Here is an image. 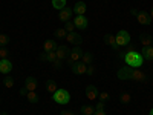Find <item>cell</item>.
Masks as SVG:
<instances>
[{
  "instance_id": "cell-10",
  "label": "cell",
  "mask_w": 153,
  "mask_h": 115,
  "mask_svg": "<svg viewBox=\"0 0 153 115\" xmlns=\"http://www.w3.org/2000/svg\"><path fill=\"white\" fill-rule=\"evenodd\" d=\"M72 14H74V9L66 6V8H63V9L58 12V19H60L61 22H69L71 17H72Z\"/></svg>"
},
{
  "instance_id": "cell-37",
  "label": "cell",
  "mask_w": 153,
  "mask_h": 115,
  "mask_svg": "<svg viewBox=\"0 0 153 115\" xmlns=\"http://www.w3.org/2000/svg\"><path fill=\"white\" fill-rule=\"evenodd\" d=\"M94 115H106V112H104V111H95Z\"/></svg>"
},
{
  "instance_id": "cell-36",
  "label": "cell",
  "mask_w": 153,
  "mask_h": 115,
  "mask_svg": "<svg viewBox=\"0 0 153 115\" xmlns=\"http://www.w3.org/2000/svg\"><path fill=\"white\" fill-rule=\"evenodd\" d=\"M26 94H28L26 87H22V89H20V95H25V97H26Z\"/></svg>"
},
{
  "instance_id": "cell-1",
  "label": "cell",
  "mask_w": 153,
  "mask_h": 115,
  "mask_svg": "<svg viewBox=\"0 0 153 115\" xmlns=\"http://www.w3.org/2000/svg\"><path fill=\"white\" fill-rule=\"evenodd\" d=\"M118 78L120 80H135V81H139V83H144L149 80V77L144 71H139L138 68H130V66H124L121 68L118 72Z\"/></svg>"
},
{
  "instance_id": "cell-20",
  "label": "cell",
  "mask_w": 153,
  "mask_h": 115,
  "mask_svg": "<svg viewBox=\"0 0 153 115\" xmlns=\"http://www.w3.org/2000/svg\"><path fill=\"white\" fill-rule=\"evenodd\" d=\"M141 55L144 60H153V48L152 46H143Z\"/></svg>"
},
{
  "instance_id": "cell-18",
  "label": "cell",
  "mask_w": 153,
  "mask_h": 115,
  "mask_svg": "<svg viewBox=\"0 0 153 115\" xmlns=\"http://www.w3.org/2000/svg\"><path fill=\"white\" fill-rule=\"evenodd\" d=\"M57 46H58V45L55 43V40L49 38V40H46V42L43 43V52H51V51H55Z\"/></svg>"
},
{
  "instance_id": "cell-2",
  "label": "cell",
  "mask_w": 153,
  "mask_h": 115,
  "mask_svg": "<svg viewBox=\"0 0 153 115\" xmlns=\"http://www.w3.org/2000/svg\"><path fill=\"white\" fill-rule=\"evenodd\" d=\"M121 58L126 61L127 66L130 68H141L143 63H144V58L141 55V52H138V51H126V52H121L120 54Z\"/></svg>"
},
{
  "instance_id": "cell-12",
  "label": "cell",
  "mask_w": 153,
  "mask_h": 115,
  "mask_svg": "<svg viewBox=\"0 0 153 115\" xmlns=\"http://www.w3.org/2000/svg\"><path fill=\"white\" fill-rule=\"evenodd\" d=\"M25 87H26V91H37V87H38V81L35 77H28L26 80H25Z\"/></svg>"
},
{
  "instance_id": "cell-23",
  "label": "cell",
  "mask_w": 153,
  "mask_h": 115,
  "mask_svg": "<svg viewBox=\"0 0 153 115\" xmlns=\"http://www.w3.org/2000/svg\"><path fill=\"white\" fill-rule=\"evenodd\" d=\"M45 87H46V91H48L49 94H54L57 89H58V86H57V83H55L54 80H48L46 84H45Z\"/></svg>"
},
{
  "instance_id": "cell-22",
  "label": "cell",
  "mask_w": 153,
  "mask_h": 115,
  "mask_svg": "<svg viewBox=\"0 0 153 115\" xmlns=\"http://www.w3.org/2000/svg\"><path fill=\"white\" fill-rule=\"evenodd\" d=\"M26 98H28L29 103H32V105H37L38 101H40V97H38V94H37L35 91H29V92L26 94Z\"/></svg>"
},
{
  "instance_id": "cell-3",
  "label": "cell",
  "mask_w": 153,
  "mask_h": 115,
  "mask_svg": "<svg viewBox=\"0 0 153 115\" xmlns=\"http://www.w3.org/2000/svg\"><path fill=\"white\" fill-rule=\"evenodd\" d=\"M52 100L57 105H68L71 101V94L66 91V89H57V91L52 94Z\"/></svg>"
},
{
  "instance_id": "cell-40",
  "label": "cell",
  "mask_w": 153,
  "mask_h": 115,
  "mask_svg": "<svg viewBox=\"0 0 153 115\" xmlns=\"http://www.w3.org/2000/svg\"><path fill=\"white\" fill-rule=\"evenodd\" d=\"M149 115H153V108L150 109V114H149Z\"/></svg>"
},
{
  "instance_id": "cell-31",
  "label": "cell",
  "mask_w": 153,
  "mask_h": 115,
  "mask_svg": "<svg viewBox=\"0 0 153 115\" xmlns=\"http://www.w3.org/2000/svg\"><path fill=\"white\" fill-rule=\"evenodd\" d=\"M98 98H100V101L106 103V101L110 100V95H109V92H101V94H98Z\"/></svg>"
},
{
  "instance_id": "cell-38",
  "label": "cell",
  "mask_w": 153,
  "mask_h": 115,
  "mask_svg": "<svg viewBox=\"0 0 153 115\" xmlns=\"http://www.w3.org/2000/svg\"><path fill=\"white\" fill-rule=\"evenodd\" d=\"M150 17H152V20H153V8L150 9Z\"/></svg>"
},
{
  "instance_id": "cell-6",
  "label": "cell",
  "mask_w": 153,
  "mask_h": 115,
  "mask_svg": "<svg viewBox=\"0 0 153 115\" xmlns=\"http://www.w3.org/2000/svg\"><path fill=\"white\" fill-rule=\"evenodd\" d=\"M72 22H74V25H75V28H76V29H81V31H84V29L89 26V20H87L86 16H75V19H74Z\"/></svg>"
},
{
  "instance_id": "cell-11",
  "label": "cell",
  "mask_w": 153,
  "mask_h": 115,
  "mask_svg": "<svg viewBox=\"0 0 153 115\" xmlns=\"http://www.w3.org/2000/svg\"><path fill=\"white\" fill-rule=\"evenodd\" d=\"M71 69H72V72H74V74H76V75H81V74H86L87 66L84 65L83 61H76V63H74V65L71 66Z\"/></svg>"
},
{
  "instance_id": "cell-19",
  "label": "cell",
  "mask_w": 153,
  "mask_h": 115,
  "mask_svg": "<svg viewBox=\"0 0 153 115\" xmlns=\"http://www.w3.org/2000/svg\"><path fill=\"white\" fill-rule=\"evenodd\" d=\"M139 42H141L143 46H152V42H153V37L147 32H143L139 35Z\"/></svg>"
},
{
  "instance_id": "cell-33",
  "label": "cell",
  "mask_w": 153,
  "mask_h": 115,
  "mask_svg": "<svg viewBox=\"0 0 153 115\" xmlns=\"http://www.w3.org/2000/svg\"><path fill=\"white\" fill-rule=\"evenodd\" d=\"M104 108H106V103H103V101H100V103L95 106V111H104Z\"/></svg>"
},
{
  "instance_id": "cell-24",
  "label": "cell",
  "mask_w": 153,
  "mask_h": 115,
  "mask_svg": "<svg viewBox=\"0 0 153 115\" xmlns=\"http://www.w3.org/2000/svg\"><path fill=\"white\" fill-rule=\"evenodd\" d=\"M80 61H83L86 66H89V65H92V61H94V55L91 52H83V57H81Z\"/></svg>"
},
{
  "instance_id": "cell-17",
  "label": "cell",
  "mask_w": 153,
  "mask_h": 115,
  "mask_svg": "<svg viewBox=\"0 0 153 115\" xmlns=\"http://www.w3.org/2000/svg\"><path fill=\"white\" fill-rule=\"evenodd\" d=\"M103 40H104V43H106L107 46H110L112 49H118V48H120V46L117 45V38H115L113 34H106Z\"/></svg>"
},
{
  "instance_id": "cell-5",
  "label": "cell",
  "mask_w": 153,
  "mask_h": 115,
  "mask_svg": "<svg viewBox=\"0 0 153 115\" xmlns=\"http://www.w3.org/2000/svg\"><path fill=\"white\" fill-rule=\"evenodd\" d=\"M115 38H117L118 46H127L130 43V34L127 31H124V29H121V31H118L117 34H115Z\"/></svg>"
},
{
  "instance_id": "cell-34",
  "label": "cell",
  "mask_w": 153,
  "mask_h": 115,
  "mask_svg": "<svg viewBox=\"0 0 153 115\" xmlns=\"http://www.w3.org/2000/svg\"><path fill=\"white\" fill-rule=\"evenodd\" d=\"M86 74H87V75H94V74H95V68H94L92 65H89V66H87V71H86Z\"/></svg>"
},
{
  "instance_id": "cell-26",
  "label": "cell",
  "mask_w": 153,
  "mask_h": 115,
  "mask_svg": "<svg viewBox=\"0 0 153 115\" xmlns=\"http://www.w3.org/2000/svg\"><path fill=\"white\" fill-rule=\"evenodd\" d=\"M130 100H132V95L130 94H127V92H123L120 95V101L123 105H127V103H130Z\"/></svg>"
},
{
  "instance_id": "cell-28",
  "label": "cell",
  "mask_w": 153,
  "mask_h": 115,
  "mask_svg": "<svg viewBox=\"0 0 153 115\" xmlns=\"http://www.w3.org/2000/svg\"><path fill=\"white\" fill-rule=\"evenodd\" d=\"M65 29H66V32H74L75 31V25H74V22H65Z\"/></svg>"
},
{
  "instance_id": "cell-8",
  "label": "cell",
  "mask_w": 153,
  "mask_h": 115,
  "mask_svg": "<svg viewBox=\"0 0 153 115\" xmlns=\"http://www.w3.org/2000/svg\"><path fill=\"white\" fill-rule=\"evenodd\" d=\"M66 42H68L69 45H74V46H80L81 42H83V38H81L80 34H76V32L74 31V32H68V35H66Z\"/></svg>"
},
{
  "instance_id": "cell-4",
  "label": "cell",
  "mask_w": 153,
  "mask_h": 115,
  "mask_svg": "<svg viewBox=\"0 0 153 115\" xmlns=\"http://www.w3.org/2000/svg\"><path fill=\"white\" fill-rule=\"evenodd\" d=\"M81 57H83V51H81V48H80V46H74L72 49H69V55H68L66 61H68V65H69V66H72L74 63L80 61Z\"/></svg>"
},
{
  "instance_id": "cell-7",
  "label": "cell",
  "mask_w": 153,
  "mask_h": 115,
  "mask_svg": "<svg viewBox=\"0 0 153 115\" xmlns=\"http://www.w3.org/2000/svg\"><path fill=\"white\" fill-rule=\"evenodd\" d=\"M135 16H136L138 22L141 25H144V26H149V25L152 23V17H150L149 12H146V11H136Z\"/></svg>"
},
{
  "instance_id": "cell-13",
  "label": "cell",
  "mask_w": 153,
  "mask_h": 115,
  "mask_svg": "<svg viewBox=\"0 0 153 115\" xmlns=\"http://www.w3.org/2000/svg\"><path fill=\"white\" fill-rule=\"evenodd\" d=\"M11 71H12V63L8 58H2V60H0V72L8 75Z\"/></svg>"
},
{
  "instance_id": "cell-27",
  "label": "cell",
  "mask_w": 153,
  "mask_h": 115,
  "mask_svg": "<svg viewBox=\"0 0 153 115\" xmlns=\"http://www.w3.org/2000/svg\"><path fill=\"white\" fill-rule=\"evenodd\" d=\"M66 35H68V32H66L65 28H58V29H55V37H58V38H66Z\"/></svg>"
},
{
  "instance_id": "cell-35",
  "label": "cell",
  "mask_w": 153,
  "mask_h": 115,
  "mask_svg": "<svg viewBox=\"0 0 153 115\" xmlns=\"http://www.w3.org/2000/svg\"><path fill=\"white\" fill-rule=\"evenodd\" d=\"M60 115H76V114H75L74 111H61Z\"/></svg>"
},
{
  "instance_id": "cell-15",
  "label": "cell",
  "mask_w": 153,
  "mask_h": 115,
  "mask_svg": "<svg viewBox=\"0 0 153 115\" xmlns=\"http://www.w3.org/2000/svg\"><path fill=\"white\" fill-rule=\"evenodd\" d=\"M40 60H42V61H49V63H55L58 58H57L55 51H51V52H43V54H40Z\"/></svg>"
},
{
  "instance_id": "cell-39",
  "label": "cell",
  "mask_w": 153,
  "mask_h": 115,
  "mask_svg": "<svg viewBox=\"0 0 153 115\" xmlns=\"http://www.w3.org/2000/svg\"><path fill=\"white\" fill-rule=\"evenodd\" d=\"M0 115H9L8 112H2V114H0Z\"/></svg>"
},
{
  "instance_id": "cell-9",
  "label": "cell",
  "mask_w": 153,
  "mask_h": 115,
  "mask_svg": "<svg viewBox=\"0 0 153 115\" xmlns=\"http://www.w3.org/2000/svg\"><path fill=\"white\" fill-rule=\"evenodd\" d=\"M55 54H57V58L60 61H65L68 58V55H69V48L65 46V45H58L57 49H55Z\"/></svg>"
},
{
  "instance_id": "cell-30",
  "label": "cell",
  "mask_w": 153,
  "mask_h": 115,
  "mask_svg": "<svg viewBox=\"0 0 153 115\" xmlns=\"http://www.w3.org/2000/svg\"><path fill=\"white\" fill-rule=\"evenodd\" d=\"M3 84H5V87H12L14 86V78H12V77H6V78L3 80Z\"/></svg>"
},
{
  "instance_id": "cell-16",
  "label": "cell",
  "mask_w": 153,
  "mask_h": 115,
  "mask_svg": "<svg viewBox=\"0 0 153 115\" xmlns=\"http://www.w3.org/2000/svg\"><path fill=\"white\" fill-rule=\"evenodd\" d=\"M74 12L76 16H84L86 14V11H87V6H86V3L84 2H76L75 5H74Z\"/></svg>"
},
{
  "instance_id": "cell-14",
  "label": "cell",
  "mask_w": 153,
  "mask_h": 115,
  "mask_svg": "<svg viewBox=\"0 0 153 115\" xmlns=\"http://www.w3.org/2000/svg\"><path fill=\"white\" fill-rule=\"evenodd\" d=\"M98 89L94 86V84H87L86 86V97L89 98V100H97L98 98Z\"/></svg>"
},
{
  "instance_id": "cell-41",
  "label": "cell",
  "mask_w": 153,
  "mask_h": 115,
  "mask_svg": "<svg viewBox=\"0 0 153 115\" xmlns=\"http://www.w3.org/2000/svg\"><path fill=\"white\" fill-rule=\"evenodd\" d=\"M152 48H153V42H152Z\"/></svg>"
},
{
  "instance_id": "cell-21",
  "label": "cell",
  "mask_w": 153,
  "mask_h": 115,
  "mask_svg": "<svg viewBox=\"0 0 153 115\" xmlns=\"http://www.w3.org/2000/svg\"><path fill=\"white\" fill-rule=\"evenodd\" d=\"M80 114H81V115H94V114H95V106L84 105V106L80 108Z\"/></svg>"
},
{
  "instance_id": "cell-25",
  "label": "cell",
  "mask_w": 153,
  "mask_h": 115,
  "mask_svg": "<svg viewBox=\"0 0 153 115\" xmlns=\"http://www.w3.org/2000/svg\"><path fill=\"white\" fill-rule=\"evenodd\" d=\"M52 6L55 9H63V8H66V0H52Z\"/></svg>"
},
{
  "instance_id": "cell-29",
  "label": "cell",
  "mask_w": 153,
  "mask_h": 115,
  "mask_svg": "<svg viewBox=\"0 0 153 115\" xmlns=\"http://www.w3.org/2000/svg\"><path fill=\"white\" fill-rule=\"evenodd\" d=\"M9 43V37L6 34H0V46H6Z\"/></svg>"
},
{
  "instance_id": "cell-32",
  "label": "cell",
  "mask_w": 153,
  "mask_h": 115,
  "mask_svg": "<svg viewBox=\"0 0 153 115\" xmlns=\"http://www.w3.org/2000/svg\"><path fill=\"white\" fill-rule=\"evenodd\" d=\"M8 55H9V51L5 46H0V60H2V58H8Z\"/></svg>"
}]
</instances>
